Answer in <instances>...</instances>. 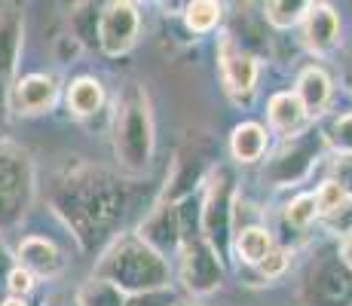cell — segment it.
Returning a JSON list of instances; mask_svg holds the SVG:
<instances>
[{
    "label": "cell",
    "mask_w": 352,
    "mask_h": 306,
    "mask_svg": "<svg viewBox=\"0 0 352 306\" xmlns=\"http://www.w3.org/2000/svg\"><path fill=\"white\" fill-rule=\"evenodd\" d=\"M50 206L86 254H98L117 236L129 208L126 178L83 160H71L50 184Z\"/></svg>",
    "instance_id": "6da1fadb"
},
{
    "label": "cell",
    "mask_w": 352,
    "mask_h": 306,
    "mask_svg": "<svg viewBox=\"0 0 352 306\" xmlns=\"http://www.w3.org/2000/svg\"><path fill=\"white\" fill-rule=\"evenodd\" d=\"M111 151L120 178H141L153 162L157 122L151 92L141 80H129L120 86L111 105Z\"/></svg>",
    "instance_id": "7a4b0ae2"
},
{
    "label": "cell",
    "mask_w": 352,
    "mask_h": 306,
    "mask_svg": "<svg viewBox=\"0 0 352 306\" xmlns=\"http://www.w3.org/2000/svg\"><path fill=\"white\" fill-rule=\"evenodd\" d=\"M92 276L120 288L126 297L172 288V263L135 233H117L96 254Z\"/></svg>",
    "instance_id": "3957f363"
},
{
    "label": "cell",
    "mask_w": 352,
    "mask_h": 306,
    "mask_svg": "<svg viewBox=\"0 0 352 306\" xmlns=\"http://www.w3.org/2000/svg\"><path fill=\"white\" fill-rule=\"evenodd\" d=\"M37 199V162L28 147L0 138V236L16 233Z\"/></svg>",
    "instance_id": "277c9868"
},
{
    "label": "cell",
    "mask_w": 352,
    "mask_h": 306,
    "mask_svg": "<svg viewBox=\"0 0 352 306\" xmlns=\"http://www.w3.org/2000/svg\"><path fill=\"white\" fill-rule=\"evenodd\" d=\"M236 196H239V181L233 166L214 162L199 190V236L224 261L230 257V239L236 230Z\"/></svg>",
    "instance_id": "5b68a950"
},
{
    "label": "cell",
    "mask_w": 352,
    "mask_h": 306,
    "mask_svg": "<svg viewBox=\"0 0 352 306\" xmlns=\"http://www.w3.org/2000/svg\"><path fill=\"white\" fill-rule=\"evenodd\" d=\"M324 135L322 129L309 126L307 132L294 135V138H282V144H276L273 151L263 156L261 162V184L273 190H294L313 175V168L319 166L324 156Z\"/></svg>",
    "instance_id": "8992f818"
},
{
    "label": "cell",
    "mask_w": 352,
    "mask_h": 306,
    "mask_svg": "<svg viewBox=\"0 0 352 306\" xmlns=\"http://www.w3.org/2000/svg\"><path fill=\"white\" fill-rule=\"evenodd\" d=\"M172 276L178 278L181 288L190 294V300H202V297L224 288L227 261L199 236V239H187L178 248Z\"/></svg>",
    "instance_id": "52a82bcc"
},
{
    "label": "cell",
    "mask_w": 352,
    "mask_h": 306,
    "mask_svg": "<svg viewBox=\"0 0 352 306\" xmlns=\"http://www.w3.org/2000/svg\"><path fill=\"white\" fill-rule=\"evenodd\" d=\"M214 58H218V77L224 95L236 107H248L257 95V83H261V56L239 46L230 37V31H224L218 37Z\"/></svg>",
    "instance_id": "ba28073f"
},
{
    "label": "cell",
    "mask_w": 352,
    "mask_h": 306,
    "mask_svg": "<svg viewBox=\"0 0 352 306\" xmlns=\"http://www.w3.org/2000/svg\"><path fill=\"white\" fill-rule=\"evenodd\" d=\"M141 40V6L132 0H107L98 16V52L104 58H123Z\"/></svg>",
    "instance_id": "9c48e42d"
},
{
    "label": "cell",
    "mask_w": 352,
    "mask_h": 306,
    "mask_svg": "<svg viewBox=\"0 0 352 306\" xmlns=\"http://www.w3.org/2000/svg\"><path fill=\"white\" fill-rule=\"evenodd\" d=\"M65 95V86L56 74H46V71H31L25 77L12 80L10 86V117H46L58 107Z\"/></svg>",
    "instance_id": "30bf717a"
},
{
    "label": "cell",
    "mask_w": 352,
    "mask_h": 306,
    "mask_svg": "<svg viewBox=\"0 0 352 306\" xmlns=\"http://www.w3.org/2000/svg\"><path fill=\"white\" fill-rule=\"evenodd\" d=\"M307 306H352V273L337 261V254L313 263L300 288Z\"/></svg>",
    "instance_id": "8fae6325"
},
{
    "label": "cell",
    "mask_w": 352,
    "mask_h": 306,
    "mask_svg": "<svg viewBox=\"0 0 352 306\" xmlns=\"http://www.w3.org/2000/svg\"><path fill=\"white\" fill-rule=\"evenodd\" d=\"M343 40V22L340 12L324 0H309V10L300 22V46L316 58H324L337 52Z\"/></svg>",
    "instance_id": "7c38bea8"
},
{
    "label": "cell",
    "mask_w": 352,
    "mask_h": 306,
    "mask_svg": "<svg viewBox=\"0 0 352 306\" xmlns=\"http://www.w3.org/2000/svg\"><path fill=\"white\" fill-rule=\"evenodd\" d=\"M16 263L25 267L37 282H52V278H62L67 270V257L50 236H25L16 245Z\"/></svg>",
    "instance_id": "4fadbf2b"
},
{
    "label": "cell",
    "mask_w": 352,
    "mask_h": 306,
    "mask_svg": "<svg viewBox=\"0 0 352 306\" xmlns=\"http://www.w3.org/2000/svg\"><path fill=\"white\" fill-rule=\"evenodd\" d=\"M138 239H144L153 251H160L162 257L168 261V254H178L181 242V221H178V206H166V202H153V208L147 212V217L138 223L135 230Z\"/></svg>",
    "instance_id": "5bb4252c"
},
{
    "label": "cell",
    "mask_w": 352,
    "mask_h": 306,
    "mask_svg": "<svg viewBox=\"0 0 352 306\" xmlns=\"http://www.w3.org/2000/svg\"><path fill=\"white\" fill-rule=\"evenodd\" d=\"M334 77H331L328 71H324L322 65H307L297 71V80H294V92L297 101L303 105V111H307L309 122L319 120L328 113V107L334 105Z\"/></svg>",
    "instance_id": "9a60e30c"
},
{
    "label": "cell",
    "mask_w": 352,
    "mask_h": 306,
    "mask_svg": "<svg viewBox=\"0 0 352 306\" xmlns=\"http://www.w3.org/2000/svg\"><path fill=\"white\" fill-rule=\"evenodd\" d=\"M62 101H65V111L71 113L77 122H89V120H96L98 113H104L107 89L98 77H92V74H80V77H74L71 83L65 86Z\"/></svg>",
    "instance_id": "2e32d148"
},
{
    "label": "cell",
    "mask_w": 352,
    "mask_h": 306,
    "mask_svg": "<svg viewBox=\"0 0 352 306\" xmlns=\"http://www.w3.org/2000/svg\"><path fill=\"white\" fill-rule=\"evenodd\" d=\"M25 50V12L22 6L0 3V77L12 83Z\"/></svg>",
    "instance_id": "e0dca14e"
},
{
    "label": "cell",
    "mask_w": 352,
    "mask_h": 306,
    "mask_svg": "<svg viewBox=\"0 0 352 306\" xmlns=\"http://www.w3.org/2000/svg\"><path fill=\"white\" fill-rule=\"evenodd\" d=\"M230 160L236 166H257L270 153V129L257 120H242L230 129L227 138Z\"/></svg>",
    "instance_id": "ac0fdd59"
},
{
    "label": "cell",
    "mask_w": 352,
    "mask_h": 306,
    "mask_svg": "<svg viewBox=\"0 0 352 306\" xmlns=\"http://www.w3.org/2000/svg\"><path fill=\"white\" fill-rule=\"evenodd\" d=\"M313 126L303 111V105L297 101V95L291 89L273 92L267 98V129L270 135H279V138H294V135L307 132Z\"/></svg>",
    "instance_id": "d6986e66"
},
{
    "label": "cell",
    "mask_w": 352,
    "mask_h": 306,
    "mask_svg": "<svg viewBox=\"0 0 352 306\" xmlns=\"http://www.w3.org/2000/svg\"><path fill=\"white\" fill-rule=\"evenodd\" d=\"M276 245L279 242H276V236H273V230L270 227H263V223H245V227L233 230V239H230V257H233L239 267L252 270L276 248Z\"/></svg>",
    "instance_id": "ffe728a7"
},
{
    "label": "cell",
    "mask_w": 352,
    "mask_h": 306,
    "mask_svg": "<svg viewBox=\"0 0 352 306\" xmlns=\"http://www.w3.org/2000/svg\"><path fill=\"white\" fill-rule=\"evenodd\" d=\"M98 16H101V3H92V0L71 3V10H67V28L65 31L83 46V52L98 50Z\"/></svg>",
    "instance_id": "44dd1931"
},
{
    "label": "cell",
    "mask_w": 352,
    "mask_h": 306,
    "mask_svg": "<svg viewBox=\"0 0 352 306\" xmlns=\"http://www.w3.org/2000/svg\"><path fill=\"white\" fill-rule=\"evenodd\" d=\"M227 6L218 3V0H193V3L181 6V19H184V28L190 37H206V34H214L224 25Z\"/></svg>",
    "instance_id": "7402d4cb"
},
{
    "label": "cell",
    "mask_w": 352,
    "mask_h": 306,
    "mask_svg": "<svg viewBox=\"0 0 352 306\" xmlns=\"http://www.w3.org/2000/svg\"><path fill=\"white\" fill-rule=\"evenodd\" d=\"M282 227L291 230V233L297 236H307L309 230L319 223V208H316V196L307 193V190H300V193H294L291 199L282 206Z\"/></svg>",
    "instance_id": "603a6c76"
},
{
    "label": "cell",
    "mask_w": 352,
    "mask_h": 306,
    "mask_svg": "<svg viewBox=\"0 0 352 306\" xmlns=\"http://www.w3.org/2000/svg\"><path fill=\"white\" fill-rule=\"evenodd\" d=\"M307 10H309V0H270V3L261 6V19L273 31H291V28H300Z\"/></svg>",
    "instance_id": "cb8c5ba5"
},
{
    "label": "cell",
    "mask_w": 352,
    "mask_h": 306,
    "mask_svg": "<svg viewBox=\"0 0 352 306\" xmlns=\"http://www.w3.org/2000/svg\"><path fill=\"white\" fill-rule=\"evenodd\" d=\"M291 257H294V248H288V245H276V248L270 251L261 263H257V267L245 270L248 285H273L276 278H282L288 273Z\"/></svg>",
    "instance_id": "d4e9b609"
},
{
    "label": "cell",
    "mask_w": 352,
    "mask_h": 306,
    "mask_svg": "<svg viewBox=\"0 0 352 306\" xmlns=\"http://www.w3.org/2000/svg\"><path fill=\"white\" fill-rule=\"evenodd\" d=\"M74 300H77V306H126V294L120 288H113V285L89 276L74 291Z\"/></svg>",
    "instance_id": "484cf974"
},
{
    "label": "cell",
    "mask_w": 352,
    "mask_h": 306,
    "mask_svg": "<svg viewBox=\"0 0 352 306\" xmlns=\"http://www.w3.org/2000/svg\"><path fill=\"white\" fill-rule=\"evenodd\" d=\"M322 135H324V147L334 156H352V111L337 113V117L322 129Z\"/></svg>",
    "instance_id": "4316f807"
},
{
    "label": "cell",
    "mask_w": 352,
    "mask_h": 306,
    "mask_svg": "<svg viewBox=\"0 0 352 306\" xmlns=\"http://www.w3.org/2000/svg\"><path fill=\"white\" fill-rule=\"evenodd\" d=\"M313 196H316V208H319V221H322V217H328V215H334L337 208L349 199L346 190H343L334 178H324L319 187L313 190Z\"/></svg>",
    "instance_id": "83f0119b"
},
{
    "label": "cell",
    "mask_w": 352,
    "mask_h": 306,
    "mask_svg": "<svg viewBox=\"0 0 352 306\" xmlns=\"http://www.w3.org/2000/svg\"><path fill=\"white\" fill-rule=\"evenodd\" d=\"M3 285H6V294L10 297H25V300L37 291V278H34L25 267H19V263H12V267L6 270V282Z\"/></svg>",
    "instance_id": "f1b7e54d"
},
{
    "label": "cell",
    "mask_w": 352,
    "mask_h": 306,
    "mask_svg": "<svg viewBox=\"0 0 352 306\" xmlns=\"http://www.w3.org/2000/svg\"><path fill=\"white\" fill-rule=\"evenodd\" d=\"M322 227L328 230L331 236H337V239H343V236H349L352 233V199H346L340 208H337L334 215H328V217H322Z\"/></svg>",
    "instance_id": "f546056e"
},
{
    "label": "cell",
    "mask_w": 352,
    "mask_h": 306,
    "mask_svg": "<svg viewBox=\"0 0 352 306\" xmlns=\"http://www.w3.org/2000/svg\"><path fill=\"white\" fill-rule=\"evenodd\" d=\"M80 52H83V46H80L67 31H62L58 37H52V58H56L58 65H74Z\"/></svg>",
    "instance_id": "4dcf8cb0"
},
{
    "label": "cell",
    "mask_w": 352,
    "mask_h": 306,
    "mask_svg": "<svg viewBox=\"0 0 352 306\" xmlns=\"http://www.w3.org/2000/svg\"><path fill=\"white\" fill-rule=\"evenodd\" d=\"M181 297L175 294V288H162V291H147V294H132L126 297V306H175Z\"/></svg>",
    "instance_id": "1f68e13d"
},
{
    "label": "cell",
    "mask_w": 352,
    "mask_h": 306,
    "mask_svg": "<svg viewBox=\"0 0 352 306\" xmlns=\"http://www.w3.org/2000/svg\"><path fill=\"white\" fill-rule=\"evenodd\" d=\"M328 178H334L340 184L343 190H346V196L352 199V156H334V162H331V175Z\"/></svg>",
    "instance_id": "d6a6232c"
},
{
    "label": "cell",
    "mask_w": 352,
    "mask_h": 306,
    "mask_svg": "<svg viewBox=\"0 0 352 306\" xmlns=\"http://www.w3.org/2000/svg\"><path fill=\"white\" fill-rule=\"evenodd\" d=\"M337 261L343 263V267L352 273V233L349 236H343L340 242H337Z\"/></svg>",
    "instance_id": "836d02e7"
},
{
    "label": "cell",
    "mask_w": 352,
    "mask_h": 306,
    "mask_svg": "<svg viewBox=\"0 0 352 306\" xmlns=\"http://www.w3.org/2000/svg\"><path fill=\"white\" fill-rule=\"evenodd\" d=\"M10 86L3 77H0V122H3L6 117H10Z\"/></svg>",
    "instance_id": "e575fe53"
},
{
    "label": "cell",
    "mask_w": 352,
    "mask_h": 306,
    "mask_svg": "<svg viewBox=\"0 0 352 306\" xmlns=\"http://www.w3.org/2000/svg\"><path fill=\"white\" fill-rule=\"evenodd\" d=\"M40 306H77V300H74V294L71 297H65V294H50V297H43V303Z\"/></svg>",
    "instance_id": "d590c367"
},
{
    "label": "cell",
    "mask_w": 352,
    "mask_h": 306,
    "mask_svg": "<svg viewBox=\"0 0 352 306\" xmlns=\"http://www.w3.org/2000/svg\"><path fill=\"white\" fill-rule=\"evenodd\" d=\"M0 306H31V303L25 300V297H10V294H6L3 300H0Z\"/></svg>",
    "instance_id": "8d00e7d4"
},
{
    "label": "cell",
    "mask_w": 352,
    "mask_h": 306,
    "mask_svg": "<svg viewBox=\"0 0 352 306\" xmlns=\"http://www.w3.org/2000/svg\"><path fill=\"white\" fill-rule=\"evenodd\" d=\"M343 89H346V92L352 95V58H349L346 71H343Z\"/></svg>",
    "instance_id": "74e56055"
},
{
    "label": "cell",
    "mask_w": 352,
    "mask_h": 306,
    "mask_svg": "<svg viewBox=\"0 0 352 306\" xmlns=\"http://www.w3.org/2000/svg\"><path fill=\"white\" fill-rule=\"evenodd\" d=\"M175 306H208V303H202V300H178Z\"/></svg>",
    "instance_id": "f35d334b"
}]
</instances>
